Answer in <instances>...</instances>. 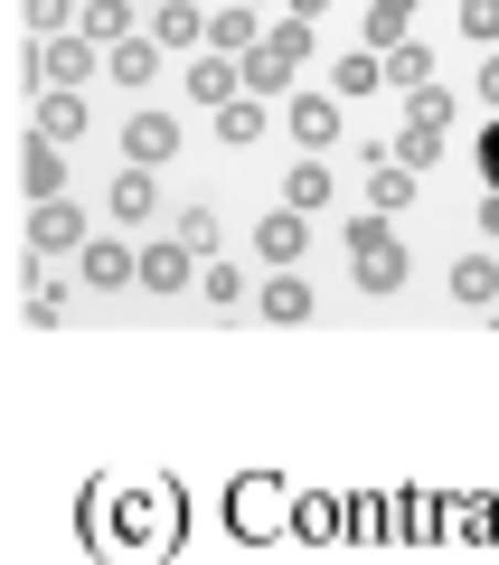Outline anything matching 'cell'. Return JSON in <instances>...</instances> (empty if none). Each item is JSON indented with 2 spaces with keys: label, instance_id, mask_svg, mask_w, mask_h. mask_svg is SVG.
<instances>
[{
  "label": "cell",
  "instance_id": "1",
  "mask_svg": "<svg viewBox=\"0 0 499 565\" xmlns=\"http://www.w3.org/2000/svg\"><path fill=\"white\" fill-rule=\"evenodd\" d=\"M301 66H311V20H293V29H274L264 47H245V57H236V85H245V95H293Z\"/></svg>",
  "mask_w": 499,
  "mask_h": 565
},
{
  "label": "cell",
  "instance_id": "2",
  "mask_svg": "<svg viewBox=\"0 0 499 565\" xmlns=\"http://www.w3.org/2000/svg\"><path fill=\"white\" fill-rule=\"evenodd\" d=\"M349 274H359L368 292H396V282H405V245H396V226H386L378 207L349 226Z\"/></svg>",
  "mask_w": 499,
  "mask_h": 565
},
{
  "label": "cell",
  "instance_id": "3",
  "mask_svg": "<svg viewBox=\"0 0 499 565\" xmlns=\"http://www.w3.org/2000/svg\"><path fill=\"white\" fill-rule=\"evenodd\" d=\"M85 76H95V39H66L57 29V39L29 47V85H85Z\"/></svg>",
  "mask_w": 499,
  "mask_h": 565
},
{
  "label": "cell",
  "instance_id": "4",
  "mask_svg": "<svg viewBox=\"0 0 499 565\" xmlns=\"http://www.w3.org/2000/svg\"><path fill=\"white\" fill-rule=\"evenodd\" d=\"M170 151H180V114H132L123 122V161L132 170H160Z\"/></svg>",
  "mask_w": 499,
  "mask_h": 565
},
{
  "label": "cell",
  "instance_id": "5",
  "mask_svg": "<svg viewBox=\"0 0 499 565\" xmlns=\"http://www.w3.org/2000/svg\"><path fill=\"white\" fill-rule=\"evenodd\" d=\"M283 122H293V141H301V151H330V141H340V95H301V85H293Z\"/></svg>",
  "mask_w": 499,
  "mask_h": 565
},
{
  "label": "cell",
  "instance_id": "6",
  "mask_svg": "<svg viewBox=\"0 0 499 565\" xmlns=\"http://www.w3.org/2000/svg\"><path fill=\"white\" fill-rule=\"evenodd\" d=\"M132 282H151V292H180V282H199V255H189L180 236H160L132 255Z\"/></svg>",
  "mask_w": 499,
  "mask_h": 565
},
{
  "label": "cell",
  "instance_id": "7",
  "mask_svg": "<svg viewBox=\"0 0 499 565\" xmlns=\"http://www.w3.org/2000/svg\"><path fill=\"white\" fill-rule=\"evenodd\" d=\"M85 85H39V141H85Z\"/></svg>",
  "mask_w": 499,
  "mask_h": 565
},
{
  "label": "cell",
  "instance_id": "8",
  "mask_svg": "<svg viewBox=\"0 0 499 565\" xmlns=\"http://www.w3.org/2000/svg\"><path fill=\"white\" fill-rule=\"evenodd\" d=\"M76 236H85V207L76 199H39V207H29V245H39V255H66Z\"/></svg>",
  "mask_w": 499,
  "mask_h": 565
},
{
  "label": "cell",
  "instance_id": "9",
  "mask_svg": "<svg viewBox=\"0 0 499 565\" xmlns=\"http://www.w3.org/2000/svg\"><path fill=\"white\" fill-rule=\"evenodd\" d=\"M20 180H29V199H66V141H39V132H29Z\"/></svg>",
  "mask_w": 499,
  "mask_h": 565
},
{
  "label": "cell",
  "instance_id": "10",
  "mask_svg": "<svg viewBox=\"0 0 499 565\" xmlns=\"http://www.w3.org/2000/svg\"><path fill=\"white\" fill-rule=\"evenodd\" d=\"M151 207H160V170H132V161H123V180H114V217H123V226H151Z\"/></svg>",
  "mask_w": 499,
  "mask_h": 565
},
{
  "label": "cell",
  "instance_id": "11",
  "mask_svg": "<svg viewBox=\"0 0 499 565\" xmlns=\"http://www.w3.org/2000/svg\"><path fill=\"white\" fill-rule=\"evenodd\" d=\"M443 151H453V132H434V122H405V132L386 141V161H405V170H415V180H424V170L443 161Z\"/></svg>",
  "mask_w": 499,
  "mask_h": 565
},
{
  "label": "cell",
  "instance_id": "12",
  "mask_svg": "<svg viewBox=\"0 0 499 565\" xmlns=\"http://www.w3.org/2000/svg\"><path fill=\"white\" fill-rule=\"evenodd\" d=\"M208 47H217V57H245V47H264V29H255V10H245V0H226L217 20H208Z\"/></svg>",
  "mask_w": 499,
  "mask_h": 565
},
{
  "label": "cell",
  "instance_id": "13",
  "mask_svg": "<svg viewBox=\"0 0 499 565\" xmlns=\"http://www.w3.org/2000/svg\"><path fill=\"white\" fill-rule=\"evenodd\" d=\"M283 207L320 217V207H330V161H293V170H283Z\"/></svg>",
  "mask_w": 499,
  "mask_h": 565
},
{
  "label": "cell",
  "instance_id": "14",
  "mask_svg": "<svg viewBox=\"0 0 499 565\" xmlns=\"http://www.w3.org/2000/svg\"><path fill=\"white\" fill-rule=\"evenodd\" d=\"M85 282H104V292H114V282H132V245H123V236H85Z\"/></svg>",
  "mask_w": 499,
  "mask_h": 565
},
{
  "label": "cell",
  "instance_id": "15",
  "mask_svg": "<svg viewBox=\"0 0 499 565\" xmlns=\"http://www.w3.org/2000/svg\"><path fill=\"white\" fill-rule=\"evenodd\" d=\"M199 39H208V20L189 10V0H160L151 10V47H199Z\"/></svg>",
  "mask_w": 499,
  "mask_h": 565
},
{
  "label": "cell",
  "instance_id": "16",
  "mask_svg": "<svg viewBox=\"0 0 499 565\" xmlns=\"http://www.w3.org/2000/svg\"><path fill=\"white\" fill-rule=\"evenodd\" d=\"M368 161H378V151H368ZM405 199H415V170H405V161H378V170H368V207H378V217H396Z\"/></svg>",
  "mask_w": 499,
  "mask_h": 565
},
{
  "label": "cell",
  "instance_id": "17",
  "mask_svg": "<svg viewBox=\"0 0 499 565\" xmlns=\"http://www.w3.org/2000/svg\"><path fill=\"white\" fill-rule=\"evenodd\" d=\"M378 66H386V85H434V47H415V39H396V47H378Z\"/></svg>",
  "mask_w": 499,
  "mask_h": 565
},
{
  "label": "cell",
  "instance_id": "18",
  "mask_svg": "<svg viewBox=\"0 0 499 565\" xmlns=\"http://www.w3.org/2000/svg\"><path fill=\"white\" fill-rule=\"evenodd\" d=\"M255 311H264V321H311V282H301V274H274Z\"/></svg>",
  "mask_w": 499,
  "mask_h": 565
},
{
  "label": "cell",
  "instance_id": "19",
  "mask_svg": "<svg viewBox=\"0 0 499 565\" xmlns=\"http://www.w3.org/2000/svg\"><path fill=\"white\" fill-rule=\"evenodd\" d=\"M189 95H199V104H226V95H245V85H236V57H217V47H208V57L189 66Z\"/></svg>",
  "mask_w": 499,
  "mask_h": 565
},
{
  "label": "cell",
  "instance_id": "20",
  "mask_svg": "<svg viewBox=\"0 0 499 565\" xmlns=\"http://www.w3.org/2000/svg\"><path fill=\"white\" fill-rule=\"evenodd\" d=\"M378 85H386V66H378V47H359V57H340V66H330V95H378Z\"/></svg>",
  "mask_w": 499,
  "mask_h": 565
},
{
  "label": "cell",
  "instance_id": "21",
  "mask_svg": "<svg viewBox=\"0 0 499 565\" xmlns=\"http://www.w3.org/2000/svg\"><path fill=\"white\" fill-rule=\"evenodd\" d=\"M301 245H311V226H301V207H274V217H264V264H293Z\"/></svg>",
  "mask_w": 499,
  "mask_h": 565
},
{
  "label": "cell",
  "instance_id": "22",
  "mask_svg": "<svg viewBox=\"0 0 499 565\" xmlns=\"http://www.w3.org/2000/svg\"><path fill=\"white\" fill-rule=\"evenodd\" d=\"M76 39H95V47L132 39V0H85V29H76Z\"/></svg>",
  "mask_w": 499,
  "mask_h": 565
},
{
  "label": "cell",
  "instance_id": "23",
  "mask_svg": "<svg viewBox=\"0 0 499 565\" xmlns=\"http://www.w3.org/2000/svg\"><path fill=\"white\" fill-rule=\"evenodd\" d=\"M217 141H264V95H226L217 104Z\"/></svg>",
  "mask_w": 499,
  "mask_h": 565
},
{
  "label": "cell",
  "instance_id": "24",
  "mask_svg": "<svg viewBox=\"0 0 499 565\" xmlns=\"http://www.w3.org/2000/svg\"><path fill=\"white\" fill-rule=\"evenodd\" d=\"M499 292V255H461L453 264V302H490Z\"/></svg>",
  "mask_w": 499,
  "mask_h": 565
},
{
  "label": "cell",
  "instance_id": "25",
  "mask_svg": "<svg viewBox=\"0 0 499 565\" xmlns=\"http://www.w3.org/2000/svg\"><path fill=\"white\" fill-rule=\"evenodd\" d=\"M405 20H415V0H368V20H359V29H368V47H396Z\"/></svg>",
  "mask_w": 499,
  "mask_h": 565
},
{
  "label": "cell",
  "instance_id": "26",
  "mask_svg": "<svg viewBox=\"0 0 499 565\" xmlns=\"http://www.w3.org/2000/svg\"><path fill=\"white\" fill-rule=\"evenodd\" d=\"M199 292H208L217 311H245V274H236V264H217V255L199 264Z\"/></svg>",
  "mask_w": 499,
  "mask_h": 565
},
{
  "label": "cell",
  "instance_id": "27",
  "mask_svg": "<svg viewBox=\"0 0 499 565\" xmlns=\"http://www.w3.org/2000/svg\"><path fill=\"white\" fill-rule=\"evenodd\" d=\"M114 76H123V85H151V76H160V47H151V39H114Z\"/></svg>",
  "mask_w": 499,
  "mask_h": 565
},
{
  "label": "cell",
  "instance_id": "28",
  "mask_svg": "<svg viewBox=\"0 0 499 565\" xmlns=\"http://www.w3.org/2000/svg\"><path fill=\"white\" fill-rule=\"evenodd\" d=\"M405 122H434V132H453V85H415V95H405Z\"/></svg>",
  "mask_w": 499,
  "mask_h": 565
},
{
  "label": "cell",
  "instance_id": "29",
  "mask_svg": "<svg viewBox=\"0 0 499 565\" xmlns=\"http://www.w3.org/2000/svg\"><path fill=\"white\" fill-rule=\"evenodd\" d=\"M180 245H189V255H217V207H180Z\"/></svg>",
  "mask_w": 499,
  "mask_h": 565
},
{
  "label": "cell",
  "instance_id": "30",
  "mask_svg": "<svg viewBox=\"0 0 499 565\" xmlns=\"http://www.w3.org/2000/svg\"><path fill=\"white\" fill-rule=\"evenodd\" d=\"M461 29H471L480 47H499V0H461Z\"/></svg>",
  "mask_w": 499,
  "mask_h": 565
},
{
  "label": "cell",
  "instance_id": "31",
  "mask_svg": "<svg viewBox=\"0 0 499 565\" xmlns=\"http://www.w3.org/2000/svg\"><path fill=\"white\" fill-rule=\"evenodd\" d=\"M66 20H76V0H29V29H39V39H57Z\"/></svg>",
  "mask_w": 499,
  "mask_h": 565
},
{
  "label": "cell",
  "instance_id": "32",
  "mask_svg": "<svg viewBox=\"0 0 499 565\" xmlns=\"http://www.w3.org/2000/svg\"><path fill=\"white\" fill-rule=\"evenodd\" d=\"M480 170H490V189H499V114H490V132H480Z\"/></svg>",
  "mask_w": 499,
  "mask_h": 565
},
{
  "label": "cell",
  "instance_id": "33",
  "mask_svg": "<svg viewBox=\"0 0 499 565\" xmlns=\"http://www.w3.org/2000/svg\"><path fill=\"white\" fill-rule=\"evenodd\" d=\"M480 104H490V114H499V57L480 66Z\"/></svg>",
  "mask_w": 499,
  "mask_h": 565
},
{
  "label": "cell",
  "instance_id": "34",
  "mask_svg": "<svg viewBox=\"0 0 499 565\" xmlns=\"http://www.w3.org/2000/svg\"><path fill=\"white\" fill-rule=\"evenodd\" d=\"M480 226H490V255H499V189H490V199H480Z\"/></svg>",
  "mask_w": 499,
  "mask_h": 565
},
{
  "label": "cell",
  "instance_id": "35",
  "mask_svg": "<svg viewBox=\"0 0 499 565\" xmlns=\"http://www.w3.org/2000/svg\"><path fill=\"white\" fill-rule=\"evenodd\" d=\"M320 10H330V0H293V20H320Z\"/></svg>",
  "mask_w": 499,
  "mask_h": 565
}]
</instances>
